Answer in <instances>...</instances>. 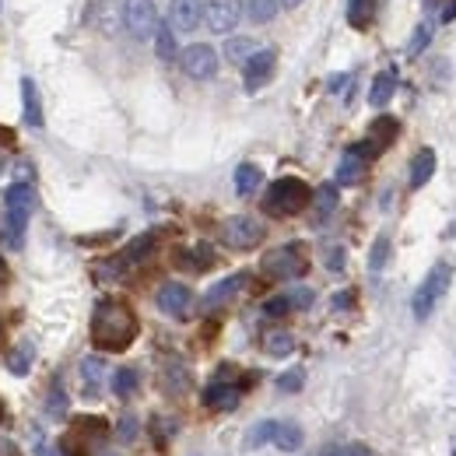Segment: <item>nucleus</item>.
<instances>
[{
  "instance_id": "25",
  "label": "nucleus",
  "mask_w": 456,
  "mask_h": 456,
  "mask_svg": "<svg viewBox=\"0 0 456 456\" xmlns=\"http://www.w3.org/2000/svg\"><path fill=\"white\" fill-rule=\"evenodd\" d=\"M256 50H260V46H256V39H249V36H235V39L225 43V57L232 60V63H246Z\"/></svg>"
},
{
  "instance_id": "6",
  "label": "nucleus",
  "mask_w": 456,
  "mask_h": 456,
  "mask_svg": "<svg viewBox=\"0 0 456 456\" xmlns=\"http://www.w3.org/2000/svg\"><path fill=\"white\" fill-rule=\"evenodd\" d=\"M119 21L123 28L134 36V39H155V28H159V7L155 0H123L119 7Z\"/></svg>"
},
{
  "instance_id": "18",
  "label": "nucleus",
  "mask_w": 456,
  "mask_h": 456,
  "mask_svg": "<svg viewBox=\"0 0 456 456\" xmlns=\"http://www.w3.org/2000/svg\"><path fill=\"white\" fill-rule=\"evenodd\" d=\"M204 403L215 407V411H232V407L239 403V390L228 387V383H211V387L204 390Z\"/></svg>"
},
{
  "instance_id": "3",
  "label": "nucleus",
  "mask_w": 456,
  "mask_h": 456,
  "mask_svg": "<svg viewBox=\"0 0 456 456\" xmlns=\"http://www.w3.org/2000/svg\"><path fill=\"white\" fill-rule=\"evenodd\" d=\"M309 200H313V190H309L302 179L285 175V179H274V186H271L267 197H264V208H267V215H274V218H291V215H298Z\"/></svg>"
},
{
  "instance_id": "50",
  "label": "nucleus",
  "mask_w": 456,
  "mask_h": 456,
  "mask_svg": "<svg viewBox=\"0 0 456 456\" xmlns=\"http://www.w3.org/2000/svg\"><path fill=\"white\" fill-rule=\"evenodd\" d=\"M0 172H4V162H0Z\"/></svg>"
},
{
  "instance_id": "23",
  "label": "nucleus",
  "mask_w": 456,
  "mask_h": 456,
  "mask_svg": "<svg viewBox=\"0 0 456 456\" xmlns=\"http://www.w3.org/2000/svg\"><path fill=\"white\" fill-rule=\"evenodd\" d=\"M362 172H365V159L354 148H347V155H344L341 166H338V183H358Z\"/></svg>"
},
{
  "instance_id": "8",
  "label": "nucleus",
  "mask_w": 456,
  "mask_h": 456,
  "mask_svg": "<svg viewBox=\"0 0 456 456\" xmlns=\"http://www.w3.org/2000/svg\"><path fill=\"white\" fill-rule=\"evenodd\" d=\"M179 63L183 70L193 77V81H211L218 74V53L208 46V43H193L179 53Z\"/></svg>"
},
{
  "instance_id": "33",
  "label": "nucleus",
  "mask_w": 456,
  "mask_h": 456,
  "mask_svg": "<svg viewBox=\"0 0 456 456\" xmlns=\"http://www.w3.org/2000/svg\"><path fill=\"white\" fill-rule=\"evenodd\" d=\"M113 390H116V397H130V394L137 390V372H134V369H119L113 376Z\"/></svg>"
},
{
  "instance_id": "29",
  "label": "nucleus",
  "mask_w": 456,
  "mask_h": 456,
  "mask_svg": "<svg viewBox=\"0 0 456 456\" xmlns=\"http://www.w3.org/2000/svg\"><path fill=\"white\" fill-rule=\"evenodd\" d=\"M166 387H169L172 394H183V390L190 387V369L179 365V362H169V365H166Z\"/></svg>"
},
{
  "instance_id": "49",
  "label": "nucleus",
  "mask_w": 456,
  "mask_h": 456,
  "mask_svg": "<svg viewBox=\"0 0 456 456\" xmlns=\"http://www.w3.org/2000/svg\"><path fill=\"white\" fill-rule=\"evenodd\" d=\"M0 418H4V403H0Z\"/></svg>"
},
{
  "instance_id": "46",
  "label": "nucleus",
  "mask_w": 456,
  "mask_h": 456,
  "mask_svg": "<svg viewBox=\"0 0 456 456\" xmlns=\"http://www.w3.org/2000/svg\"><path fill=\"white\" fill-rule=\"evenodd\" d=\"M0 144H14V134H11V130H4V126H0Z\"/></svg>"
},
{
  "instance_id": "35",
  "label": "nucleus",
  "mask_w": 456,
  "mask_h": 456,
  "mask_svg": "<svg viewBox=\"0 0 456 456\" xmlns=\"http://www.w3.org/2000/svg\"><path fill=\"white\" fill-rule=\"evenodd\" d=\"M387 260H390V239H387V235H379V239H376V246H372V253H369V267H372V271H383V267H387Z\"/></svg>"
},
{
  "instance_id": "10",
  "label": "nucleus",
  "mask_w": 456,
  "mask_h": 456,
  "mask_svg": "<svg viewBox=\"0 0 456 456\" xmlns=\"http://www.w3.org/2000/svg\"><path fill=\"white\" fill-rule=\"evenodd\" d=\"M242 14V0H204V21L211 32H232Z\"/></svg>"
},
{
  "instance_id": "26",
  "label": "nucleus",
  "mask_w": 456,
  "mask_h": 456,
  "mask_svg": "<svg viewBox=\"0 0 456 456\" xmlns=\"http://www.w3.org/2000/svg\"><path fill=\"white\" fill-rule=\"evenodd\" d=\"M376 14V0H347V21L354 28H365Z\"/></svg>"
},
{
  "instance_id": "39",
  "label": "nucleus",
  "mask_w": 456,
  "mask_h": 456,
  "mask_svg": "<svg viewBox=\"0 0 456 456\" xmlns=\"http://www.w3.org/2000/svg\"><path fill=\"white\" fill-rule=\"evenodd\" d=\"M119 436H123V443H130V439L137 436V418H134V414H123V421H119Z\"/></svg>"
},
{
  "instance_id": "15",
  "label": "nucleus",
  "mask_w": 456,
  "mask_h": 456,
  "mask_svg": "<svg viewBox=\"0 0 456 456\" xmlns=\"http://www.w3.org/2000/svg\"><path fill=\"white\" fill-rule=\"evenodd\" d=\"M21 106H25L28 126H43V102H39V88L32 77H21Z\"/></svg>"
},
{
  "instance_id": "41",
  "label": "nucleus",
  "mask_w": 456,
  "mask_h": 456,
  "mask_svg": "<svg viewBox=\"0 0 456 456\" xmlns=\"http://www.w3.org/2000/svg\"><path fill=\"white\" fill-rule=\"evenodd\" d=\"M50 414H53V418H63V414H67V397H63V390H53V397H50Z\"/></svg>"
},
{
  "instance_id": "12",
  "label": "nucleus",
  "mask_w": 456,
  "mask_h": 456,
  "mask_svg": "<svg viewBox=\"0 0 456 456\" xmlns=\"http://www.w3.org/2000/svg\"><path fill=\"white\" fill-rule=\"evenodd\" d=\"M204 21V0H169V25L175 32H193Z\"/></svg>"
},
{
  "instance_id": "20",
  "label": "nucleus",
  "mask_w": 456,
  "mask_h": 456,
  "mask_svg": "<svg viewBox=\"0 0 456 456\" xmlns=\"http://www.w3.org/2000/svg\"><path fill=\"white\" fill-rule=\"evenodd\" d=\"M278 7H281V0H246V4H242L246 18H249V21H256V25H267V21H274Z\"/></svg>"
},
{
  "instance_id": "11",
  "label": "nucleus",
  "mask_w": 456,
  "mask_h": 456,
  "mask_svg": "<svg viewBox=\"0 0 456 456\" xmlns=\"http://www.w3.org/2000/svg\"><path fill=\"white\" fill-rule=\"evenodd\" d=\"M155 302H159V309H162L166 316L183 320V316H190V309H193V291L186 285H179V281H169V285L159 288Z\"/></svg>"
},
{
  "instance_id": "2",
  "label": "nucleus",
  "mask_w": 456,
  "mask_h": 456,
  "mask_svg": "<svg viewBox=\"0 0 456 456\" xmlns=\"http://www.w3.org/2000/svg\"><path fill=\"white\" fill-rule=\"evenodd\" d=\"M7 225H4V239L11 242V249H21L25 246V228L28 218L36 211V190L32 183H11L7 190Z\"/></svg>"
},
{
  "instance_id": "16",
  "label": "nucleus",
  "mask_w": 456,
  "mask_h": 456,
  "mask_svg": "<svg viewBox=\"0 0 456 456\" xmlns=\"http://www.w3.org/2000/svg\"><path fill=\"white\" fill-rule=\"evenodd\" d=\"M394 92H397V70H383V74H376V81H372L369 102H372L376 110H383V106L394 99Z\"/></svg>"
},
{
  "instance_id": "45",
  "label": "nucleus",
  "mask_w": 456,
  "mask_h": 456,
  "mask_svg": "<svg viewBox=\"0 0 456 456\" xmlns=\"http://www.w3.org/2000/svg\"><path fill=\"white\" fill-rule=\"evenodd\" d=\"M334 305H338V309H344V305H351V295H347V291H344V295H338V298H334Z\"/></svg>"
},
{
  "instance_id": "4",
  "label": "nucleus",
  "mask_w": 456,
  "mask_h": 456,
  "mask_svg": "<svg viewBox=\"0 0 456 456\" xmlns=\"http://www.w3.org/2000/svg\"><path fill=\"white\" fill-rule=\"evenodd\" d=\"M450 278H453V264H450V260H439V264L425 274V281L414 288V298H411L414 320H428V316L436 313V305L443 302V295H446V288H450Z\"/></svg>"
},
{
  "instance_id": "48",
  "label": "nucleus",
  "mask_w": 456,
  "mask_h": 456,
  "mask_svg": "<svg viewBox=\"0 0 456 456\" xmlns=\"http://www.w3.org/2000/svg\"><path fill=\"white\" fill-rule=\"evenodd\" d=\"M4 278H7V267H4V260H0V281H4Z\"/></svg>"
},
{
  "instance_id": "21",
  "label": "nucleus",
  "mask_w": 456,
  "mask_h": 456,
  "mask_svg": "<svg viewBox=\"0 0 456 456\" xmlns=\"http://www.w3.org/2000/svg\"><path fill=\"white\" fill-rule=\"evenodd\" d=\"M274 446L285 450V453L302 450V428L291 425V421H278V428H274Z\"/></svg>"
},
{
  "instance_id": "42",
  "label": "nucleus",
  "mask_w": 456,
  "mask_h": 456,
  "mask_svg": "<svg viewBox=\"0 0 456 456\" xmlns=\"http://www.w3.org/2000/svg\"><path fill=\"white\" fill-rule=\"evenodd\" d=\"M327 267H330V271H341V267H344V249H341V246L327 249Z\"/></svg>"
},
{
  "instance_id": "44",
  "label": "nucleus",
  "mask_w": 456,
  "mask_h": 456,
  "mask_svg": "<svg viewBox=\"0 0 456 456\" xmlns=\"http://www.w3.org/2000/svg\"><path fill=\"white\" fill-rule=\"evenodd\" d=\"M36 456H63V453H57V450H50L46 443H36Z\"/></svg>"
},
{
  "instance_id": "9",
  "label": "nucleus",
  "mask_w": 456,
  "mask_h": 456,
  "mask_svg": "<svg viewBox=\"0 0 456 456\" xmlns=\"http://www.w3.org/2000/svg\"><path fill=\"white\" fill-rule=\"evenodd\" d=\"M274 67H278V53L274 50H256L253 57L242 63V85H246V92H260L274 77Z\"/></svg>"
},
{
  "instance_id": "47",
  "label": "nucleus",
  "mask_w": 456,
  "mask_h": 456,
  "mask_svg": "<svg viewBox=\"0 0 456 456\" xmlns=\"http://www.w3.org/2000/svg\"><path fill=\"white\" fill-rule=\"evenodd\" d=\"M302 0H281V7H298Z\"/></svg>"
},
{
  "instance_id": "38",
  "label": "nucleus",
  "mask_w": 456,
  "mask_h": 456,
  "mask_svg": "<svg viewBox=\"0 0 456 456\" xmlns=\"http://www.w3.org/2000/svg\"><path fill=\"white\" fill-rule=\"evenodd\" d=\"M288 305L291 309H309L313 305V288H291L288 291Z\"/></svg>"
},
{
  "instance_id": "27",
  "label": "nucleus",
  "mask_w": 456,
  "mask_h": 456,
  "mask_svg": "<svg viewBox=\"0 0 456 456\" xmlns=\"http://www.w3.org/2000/svg\"><path fill=\"white\" fill-rule=\"evenodd\" d=\"M274 428H278V421H260V425H253V428L246 432V450H256V446H264V443H274Z\"/></svg>"
},
{
  "instance_id": "22",
  "label": "nucleus",
  "mask_w": 456,
  "mask_h": 456,
  "mask_svg": "<svg viewBox=\"0 0 456 456\" xmlns=\"http://www.w3.org/2000/svg\"><path fill=\"white\" fill-rule=\"evenodd\" d=\"M155 53L159 60H175L179 57V46H175V28L166 25V21H159V28H155Z\"/></svg>"
},
{
  "instance_id": "1",
  "label": "nucleus",
  "mask_w": 456,
  "mask_h": 456,
  "mask_svg": "<svg viewBox=\"0 0 456 456\" xmlns=\"http://www.w3.org/2000/svg\"><path fill=\"white\" fill-rule=\"evenodd\" d=\"M137 338V316L130 313V305L106 298L95 305V316H92V341L102 351H123L130 347Z\"/></svg>"
},
{
  "instance_id": "17",
  "label": "nucleus",
  "mask_w": 456,
  "mask_h": 456,
  "mask_svg": "<svg viewBox=\"0 0 456 456\" xmlns=\"http://www.w3.org/2000/svg\"><path fill=\"white\" fill-rule=\"evenodd\" d=\"M432 172H436V151H432V148H421V151L411 159V186H414V190L425 186V183L432 179Z\"/></svg>"
},
{
  "instance_id": "31",
  "label": "nucleus",
  "mask_w": 456,
  "mask_h": 456,
  "mask_svg": "<svg viewBox=\"0 0 456 456\" xmlns=\"http://www.w3.org/2000/svg\"><path fill=\"white\" fill-rule=\"evenodd\" d=\"M313 456H376L369 446H362V443H330V446H323L320 453Z\"/></svg>"
},
{
  "instance_id": "43",
  "label": "nucleus",
  "mask_w": 456,
  "mask_h": 456,
  "mask_svg": "<svg viewBox=\"0 0 456 456\" xmlns=\"http://www.w3.org/2000/svg\"><path fill=\"white\" fill-rule=\"evenodd\" d=\"M344 85H351V77H347V74H338V77H330V92H341Z\"/></svg>"
},
{
  "instance_id": "30",
  "label": "nucleus",
  "mask_w": 456,
  "mask_h": 456,
  "mask_svg": "<svg viewBox=\"0 0 456 456\" xmlns=\"http://www.w3.org/2000/svg\"><path fill=\"white\" fill-rule=\"evenodd\" d=\"M28 365H32V344H18L14 351H11V358H7V369L14 372V376H25L28 372Z\"/></svg>"
},
{
  "instance_id": "36",
  "label": "nucleus",
  "mask_w": 456,
  "mask_h": 456,
  "mask_svg": "<svg viewBox=\"0 0 456 456\" xmlns=\"http://www.w3.org/2000/svg\"><path fill=\"white\" fill-rule=\"evenodd\" d=\"M397 137V119H376L372 126V144L379 148V141H394Z\"/></svg>"
},
{
  "instance_id": "14",
  "label": "nucleus",
  "mask_w": 456,
  "mask_h": 456,
  "mask_svg": "<svg viewBox=\"0 0 456 456\" xmlns=\"http://www.w3.org/2000/svg\"><path fill=\"white\" fill-rule=\"evenodd\" d=\"M81 379H85V394L95 397V394L102 390V383H106V362H102L99 354H88V358L81 362Z\"/></svg>"
},
{
  "instance_id": "24",
  "label": "nucleus",
  "mask_w": 456,
  "mask_h": 456,
  "mask_svg": "<svg viewBox=\"0 0 456 456\" xmlns=\"http://www.w3.org/2000/svg\"><path fill=\"white\" fill-rule=\"evenodd\" d=\"M313 204H316V218L327 222V218L338 211V186H330V183L320 186V190L313 193Z\"/></svg>"
},
{
  "instance_id": "7",
  "label": "nucleus",
  "mask_w": 456,
  "mask_h": 456,
  "mask_svg": "<svg viewBox=\"0 0 456 456\" xmlns=\"http://www.w3.org/2000/svg\"><path fill=\"white\" fill-rule=\"evenodd\" d=\"M222 242L228 249H239V253L256 249L264 242V225L256 218H249V215H235L222 225Z\"/></svg>"
},
{
  "instance_id": "19",
  "label": "nucleus",
  "mask_w": 456,
  "mask_h": 456,
  "mask_svg": "<svg viewBox=\"0 0 456 456\" xmlns=\"http://www.w3.org/2000/svg\"><path fill=\"white\" fill-rule=\"evenodd\" d=\"M260 183H264V172L256 169L253 162H242V166L235 169V193H239V197L256 193V190H260Z\"/></svg>"
},
{
  "instance_id": "37",
  "label": "nucleus",
  "mask_w": 456,
  "mask_h": 456,
  "mask_svg": "<svg viewBox=\"0 0 456 456\" xmlns=\"http://www.w3.org/2000/svg\"><path fill=\"white\" fill-rule=\"evenodd\" d=\"M302 383H305V372H302V369H291V372H285V376L278 379V390H281V394H298Z\"/></svg>"
},
{
  "instance_id": "13",
  "label": "nucleus",
  "mask_w": 456,
  "mask_h": 456,
  "mask_svg": "<svg viewBox=\"0 0 456 456\" xmlns=\"http://www.w3.org/2000/svg\"><path fill=\"white\" fill-rule=\"evenodd\" d=\"M242 288H246V274H232V278L218 281V285H215L211 291H208V295H204V305H208V309H215V305H225L228 298H235Z\"/></svg>"
},
{
  "instance_id": "28",
  "label": "nucleus",
  "mask_w": 456,
  "mask_h": 456,
  "mask_svg": "<svg viewBox=\"0 0 456 456\" xmlns=\"http://www.w3.org/2000/svg\"><path fill=\"white\" fill-rule=\"evenodd\" d=\"M175 260H179L183 267H193V271H200V267H208V264H211V249H208V246H193V249H183V253H175Z\"/></svg>"
},
{
  "instance_id": "32",
  "label": "nucleus",
  "mask_w": 456,
  "mask_h": 456,
  "mask_svg": "<svg viewBox=\"0 0 456 456\" xmlns=\"http://www.w3.org/2000/svg\"><path fill=\"white\" fill-rule=\"evenodd\" d=\"M428 43H432V21H421V25L414 28V36H411V46H407V53H411V57H421Z\"/></svg>"
},
{
  "instance_id": "5",
  "label": "nucleus",
  "mask_w": 456,
  "mask_h": 456,
  "mask_svg": "<svg viewBox=\"0 0 456 456\" xmlns=\"http://www.w3.org/2000/svg\"><path fill=\"white\" fill-rule=\"evenodd\" d=\"M305 267H309V260H305V249L298 242H285V246H278V249H271L264 256V274L267 278H278V281L302 278Z\"/></svg>"
},
{
  "instance_id": "34",
  "label": "nucleus",
  "mask_w": 456,
  "mask_h": 456,
  "mask_svg": "<svg viewBox=\"0 0 456 456\" xmlns=\"http://www.w3.org/2000/svg\"><path fill=\"white\" fill-rule=\"evenodd\" d=\"M264 347L271 351V354H291V347H295V341H291V334H285V330H274V334H267V341H264Z\"/></svg>"
},
{
  "instance_id": "40",
  "label": "nucleus",
  "mask_w": 456,
  "mask_h": 456,
  "mask_svg": "<svg viewBox=\"0 0 456 456\" xmlns=\"http://www.w3.org/2000/svg\"><path fill=\"white\" fill-rule=\"evenodd\" d=\"M288 309H291V305H288V295H281V298H271V302L264 305V313H267V316H285Z\"/></svg>"
}]
</instances>
